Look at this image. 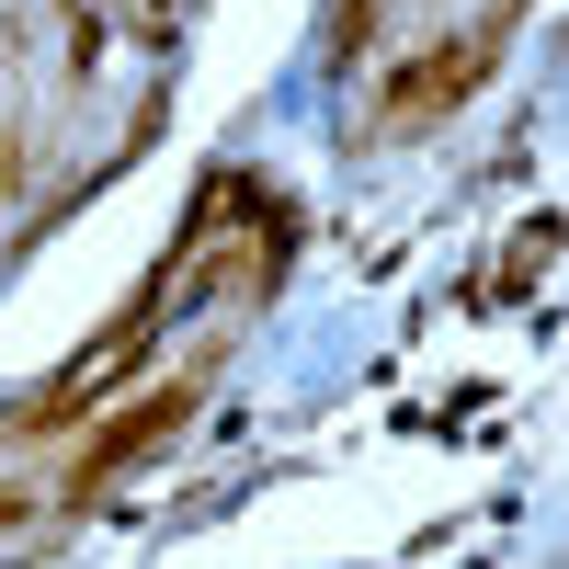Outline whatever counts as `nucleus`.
<instances>
[{
  "label": "nucleus",
  "instance_id": "obj_1",
  "mask_svg": "<svg viewBox=\"0 0 569 569\" xmlns=\"http://www.w3.org/2000/svg\"><path fill=\"white\" fill-rule=\"evenodd\" d=\"M217 365H228V330H217V342H194V353H182V365L160 376V388H149V399H126V410L103 421V433H91V445L69 456V479H58V501L80 512V501H103V490L126 479V467H137V456H160V445L182 433V421H194V410H206V388H217Z\"/></svg>",
  "mask_w": 569,
  "mask_h": 569
},
{
  "label": "nucleus",
  "instance_id": "obj_3",
  "mask_svg": "<svg viewBox=\"0 0 569 569\" xmlns=\"http://www.w3.org/2000/svg\"><path fill=\"white\" fill-rule=\"evenodd\" d=\"M547 262H558V217H536L525 240H512V262H501V284H512V297H525V284H536Z\"/></svg>",
  "mask_w": 569,
  "mask_h": 569
},
{
  "label": "nucleus",
  "instance_id": "obj_2",
  "mask_svg": "<svg viewBox=\"0 0 569 569\" xmlns=\"http://www.w3.org/2000/svg\"><path fill=\"white\" fill-rule=\"evenodd\" d=\"M512 12H525V0H501V12H479L456 46H421V58L376 91V114H365V149H399V137H433L456 103H479V80H490V58L512 46Z\"/></svg>",
  "mask_w": 569,
  "mask_h": 569
},
{
  "label": "nucleus",
  "instance_id": "obj_5",
  "mask_svg": "<svg viewBox=\"0 0 569 569\" xmlns=\"http://www.w3.org/2000/svg\"><path fill=\"white\" fill-rule=\"evenodd\" d=\"M34 501H46L34 479H0V536H23V525H34Z\"/></svg>",
  "mask_w": 569,
  "mask_h": 569
},
{
  "label": "nucleus",
  "instance_id": "obj_4",
  "mask_svg": "<svg viewBox=\"0 0 569 569\" xmlns=\"http://www.w3.org/2000/svg\"><path fill=\"white\" fill-rule=\"evenodd\" d=\"M103 12H114L137 46H171V12H182V0H103Z\"/></svg>",
  "mask_w": 569,
  "mask_h": 569
}]
</instances>
